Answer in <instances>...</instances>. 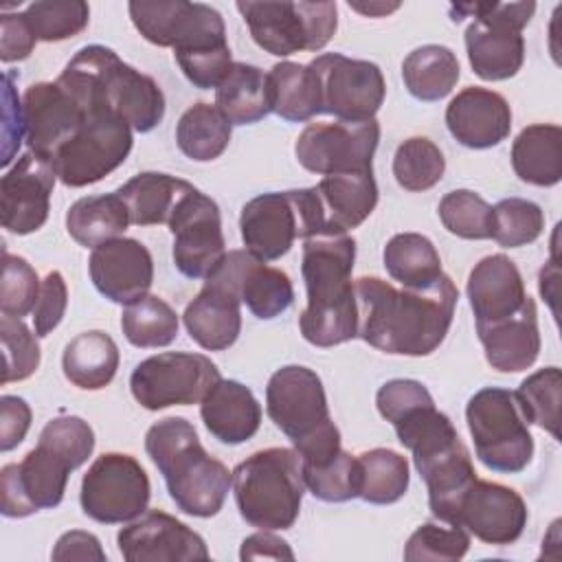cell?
I'll use <instances>...</instances> for the list:
<instances>
[{
	"mask_svg": "<svg viewBox=\"0 0 562 562\" xmlns=\"http://www.w3.org/2000/svg\"><path fill=\"white\" fill-rule=\"evenodd\" d=\"M380 140V123L336 121L307 125L294 145L299 162L321 176L369 171Z\"/></svg>",
	"mask_w": 562,
	"mask_h": 562,
	"instance_id": "9a60e30c",
	"label": "cell"
},
{
	"mask_svg": "<svg viewBox=\"0 0 562 562\" xmlns=\"http://www.w3.org/2000/svg\"><path fill=\"white\" fill-rule=\"evenodd\" d=\"M257 46L277 57L321 50L336 33V2H237Z\"/></svg>",
	"mask_w": 562,
	"mask_h": 562,
	"instance_id": "ba28073f",
	"label": "cell"
},
{
	"mask_svg": "<svg viewBox=\"0 0 562 562\" xmlns=\"http://www.w3.org/2000/svg\"><path fill=\"white\" fill-rule=\"evenodd\" d=\"M303 481H305V487L325 503H345V501L358 498V492H360L358 457L340 448L334 457L325 461L303 463Z\"/></svg>",
	"mask_w": 562,
	"mask_h": 562,
	"instance_id": "7bdbcfd3",
	"label": "cell"
},
{
	"mask_svg": "<svg viewBox=\"0 0 562 562\" xmlns=\"http://www.w3.org/2000/svg\"><path fill=\"white\" fill-rule=\"evenodd\" d=\"M127 224L130 213L119 193L81 198L66 213L68 235L86 248H97L110 239H116Z\"/></svg>",
	"mask_w": 562,
	"mask_h": 562,
	"instance_id": "8d00e7d4",
	"label": "cell"
},
{
	"mask_svg": "<svg viewBox=\"0 0 562 562\" xmlns=\"http://www.w3.org/2000/svg\"><path fill=\"white\" fill-rule=\"evenodd\" d=\"M353 259L356 241L347 233H321L303 244L301 272L307 288V307L299 327L303 338L316 347H334L356 338Z\"/></svg>",
	"mask_w": 562,
	"mask_h": 562,
	"instance_id": "7a4b0ae2",
	"label": "cell"
},
{
	"mask_svg": "<svg viewBox=\"0 0 562 562\" xmlns=\"http://www.w3.org/2000/svg\"><path fill=\"white\" fill-rule=\"evenodd\" d=\"M349 7L360 11V13H364V15H369V18H378V15H386V13L395 11L400 7V2H391V4H386V2H369L367 4V2H351L349 0Z\"/></svg>",
	"mask_w": 562,
	"mask_h": 562,
	"instance_id": "94428289",
	"label": "cell"
},
{
	"mask_svg": "<svg viewBox=\"0 0 562 562\" xmlns=\"http://www.w3.org/2000/svg\"><path fill=\"white\" fill-rule=\"evenodd\" d=\"M13 72L4 75V123H2V134H4V151H2V165H9L15 149L20 147L24 138V121H22V105L13 94L11 86Z\"/></svg>",
	"mask_w": 562,
	"mask_h": 562,
	"instance_id": "680465c9",
	"label": "cell"
},
{
	"mask_svg": "<svg viewBox=\"0 0 562 562\" xmlns=\"http://www.w3.org/2000/svg\"><path fill=\"white\" fill-rule=\"evenodd\" d=\"M180 151L195 160L209 162L224 154L231 143V121L211 103H195L180 116L176 125Z\"/></svg>",
	"mask_w": 562,
	"mask_h": 562,
	"instance_id": "f35d334b",
	"label": "cell"
},
{
	"mask_svg": "<svg viewBox=\"0 0 562 562\" xmlns=\"http://www.w3.org/2000/svg\"><path fill=\"white\" fill-rule=\"evenodd\" d=\"M544 228L542 209L522 198H505L492 206V239L503 248H520L540 237Z\"/></svg>",
	"mask_w": 562,
	"mask_h": 562,
	"instance_id": "bcb514c9",
	"label": "cell"
},
{
	"mask_svg": "<svg viewBox=\"0 0 562 562\" xmlns=\"http://www.w3.org/2000/svg\"><path fill=\"white\" fill-rule=\"evenodd\" d=\"M220 380V369L204 353L165 351L136 364L130 375V391L143 408L160 411L200 404Z\"/></svg>",
	"mask_w": 562,
	"mask_h": 562,
	"instance_id": "30bf717a",
	"label": "cell"
},
{
	"mask_svg": "<svg viewBox=\"0 0 562 562\" xmlns=\"http://www.w3.org/2000/svg\"><path fill=\"white\" fill-rule=\"evenodd\" d=\"M121 329L134 347H167L178 336V314L160 296L145 294L125 305L121 314Z\"/></svg>",
	"mask_w": 562,
	"mask_h": 562,
	"instance_id": "60d3db41",
	"label": "cell"
},
{
	"mask_svg": "<svg viewBox=\"0 0 562 562\" xmlns=\"http://www.w3.org/2000/svg\"><path fill=\"white\" fill-rule=\"evenodd\" d=\"M53 560L57 562H68V560H97V562H103L105 560V551L101 549V542L94 533L90 531H81V529H70L66 531L53 553H50Z\"/></svg>",
	"mask_w": 562,
	"mask_h": 562,
	"instance_id": "6f0895ef",
	"label": "cell"
},
{
	"mask_svg": "<svg viewBox=\"0 0 562 562\" xmlns=\"http://www.w3.org/2000/svg\"><path fill=\"white\" fill-rule=\"evenodd\" d=\"M88 272L105 299L130 305L151 288L154 261L147 246L138 239L116 237L92 248Z\"/></svg>",
	"mask_w": 562,
	"mask_h": 562,
	"instance_id": "603a6c76",
	"label": "cell"
},
{
	"mask_svg": "<svg viewBox=\"0 0 562 562\" xmlns=\"http://www.w3.org/2000/svg\"><path fill=\"white\" fill-rule=\"evenodd\" d=\"M446 171V158L441 149L424 138H406L393 156V176L406 191H426L435 187Z\"/></svg>",
	"mask_w": 562,
	"mask_h": 562,
	"instance_id": "ee69618b",
	"label": "cell"
},
{
	"mask_svg": "<svg viewBox=\"0 0 562 562\" xmlns=\"http://www.w3.org/2000/svg\"><path fill=\"white\" fill-rule=\"evenodd\" d=\"M57 83L66 88L83 110L112 112L140 134L151 132L165 116V94L160 86L101 44L77 50L57 77Z\"/></svg>",
	"mask_w": 562,
	"mask_h": 562,
	"instance_id": "3957f363",
	"label": "cell"
},
{
	"mask_svg": "<svg viewBox=\"0 0 562 562\" xmlns=\"http://www.w3.org/2000/svg\"><path fill=\"white\" fill-rule=\"evenodd\" d=\"M465 422L479 461L505 474L522 472L533 457V437L514 391L485 386L465 406Z\"/></svg>",
	"mask_w": 562,
	"mask_h": 562,
	"instance_id": "52a82bcc",
	"label": "cell"
},
{
	"mask_svg": "<svg viewBox=\"0 0 562 562\" xmlns=\"http://www.w3.org/2000/svg\"><path fill=\"white\" fill-rule=\"evenodd\" d=\"M452 525L487 544H512L527 525V505L522 496L501 483L474 479L461 494Z\"/></svg>",
	"mask_w": 562,
	"mask_h": 562,
	"instance_id": "d6986e66",
	"label": "cell"
},
{
	"mask_svg": "<svg viewBox=\"0 0 562 562\" xmlns=\"http://www.w3.org/2000/svg\"><path fill=\"white\" fill-rule=\"evenodd\" d=\"M514 395L527 424H536L560 439L562 373L558 367H544L527 375Z\"/></svg>",
	"mask_w": 562,
	"mask_h": 562,
	"instance_id": "b9f144b4",
	"label": "cell"
},
{
	"mask_svg": "<svg viewBox=\"0 0 562 562\" xmlns=\"http://www.w3.org/2000/svg\"><path fill=\"white\" fill-rule=\"evenodd\" d=\"M239 558L241 560H261V558L263 560H294V553L285 540L270 533L268 529H261L259 533L244 538Z\"/></svg>",
	"mask_w": 562,
	"mask_h": 562,
	"instance_id": "91938a15",
	"label": "cell"
},
{
	"mask_svg": "<svg viewBox=\"0 0 562 562\" xmlns=\"http://www.w3.org/2000/svg\"><path fill=\"white\" fill-rule=\"evenodd\" d=\"M145 450L160 470L176 507L189 516H215L233 485V472L211 457L191 422L165 417L149 426Z\"/></svg>",
	"mask_w": 562,
	"mask_h": 562,
	"instance_id": "277c9868",
	"label": "cell"
},
{
	"mask_svg": "<svg viewBox=\"0 0 562 562\" xmlns=\"http://www.w3.org/2000/svg\"><path fill=\"white\" fill-rule=\"evenodd\" d=\"M193 184L169 173L143 171L130 178L116 193L125 202L130 213V224L154 226L167 224L178 200Z\"/></svg>",
	"mask_w": 562,
	"mask_h": 562,
	"instance_id": "d6a6232c",
	"label": "cell"
},
{
	"mask_svg": "<svg viewBox=\"0 0 562 562\" xmlns=\"http://www.w3.org/2000/svg\"><path fill=\"white\" fill-rule=\"evenodd\" d=\"M31 428V406L18 395L0 397V450L18 448Z\"/></svg>",
	"mask_w": 562,
	"mask_h": 562,
	"instance_id": "9f6ffc18",
	"label": "cell"
},
{
	"mask_svg": "<svg viewBox=\"0 0 562 562\" xmlns=\"http://www.w3.org/2000/svg\"><path fill=\"white\" fill-rule=\"evenodd\" d=\"M215 105L231 125H250L272 112L268 72L252 64L233 61L228 75L215 88Z\"/></svg>",
	"mask_w": 562,
	"mask_h": 562,
	"instance_id": "1f68e13d",
	"label": "cell"
},
{
	"mask_svg": "<svg viewBox=\"0 0 562 562\" xmlns=\"http://www.w3.org/2000/svg\"><path fill=\"white\" fill-rule=\"evenodd\" d=\"M384 268L402 288H428L441 272V259L435 244L419 233L393 235L382 252Z\"/></svg>",
	"mask_w": 562,
	"mask_h": 562,
	"instance_id": "74e56055",
	"label": "cell"
},
{
	"mask_svg": "<svg viewBox=\"0 0 562 562\" xmlns=\"http://www.w3.org/2000/svg\"><path fill=\"white\" fill-rule=\"evenodd\" d=\"M272 112L285 121L303 123L321 114L318 79L310 64L279 61L268 72Z\"/></svg>",
	"mask_w": 562,
	"mask_h": 562,
	"instance_id": "e575fe53",
	"label": "cell"
},
{
	"mask_svg": "<svg viewBox=\"0 0 562 562\" xmlns=\"http://www.w3.org/2000/svg\"><path fill=\"white\" fill-rule=\"evenodd\" d=\"M241 301L226 288L204 281L195 299L184 307L182 321L189 336L209 351L228 349L241 331Z\"/></svg>",
	"mask_w": 562,
	"mask_h": 562,
	"instance_id": "f546056e",
	"label": "cell"
},
{
	"mask_svg": "<svg viewBox=\"0 0 562 562\" xmlns=\"http://www.w3.org/2000/svg\"><path fill=\"white\" fill-rule=\"evenodd\" d=\"M200 417L217 441L237 446L259 430L261 404L241 382L220 380L200 402Z\"/></svg>",
	"mask_w": 562,
	"mask_h": 562,
	"instance_id": "f1b7e54d",
	"label": "cell"
},
{
	"mask_svg": "<svg viewBox=\"0 0 562 562\" xmlns=\"http://www.w3.org/2000/svg\"><path fill=\"white\" fill-rule=\"evenodd\" d=\"M116 542L127 562H189L209 558L202 536L160 509L143 512L119 531Z\"/></svg>",
	"mask_w": 562,
	"mask_h": 562,
	"instance_id": "44dd1931",
	"label": "cell"
},
{
	"mask_svg": "<svg viewBox=\"0 0 562 562\" xmlns=\"http://www.w3.org/2000/svg\"><path fill=\"white\" fill-rule=\"evenodd\" d=\"M468 299L476 323H494L520 310L525 299V281L516 263L503 255L483 257L468 277Z\"/></svg>",
	"mask_w": 562,
	"mask_h": 562,
	"instance_id": "4316f807",
	"label": "cell"
},
{
	"mask_svg": "<svg viewBox=\"0 0 562 562\" xmlns=\"http://www.w3.org/2000/svg\"><path fill=\"white\" fill-rule=\"evenodd\" d=\"M439 220L443 228L463 239L492 237V206L470 189H454L439 202Z\"/></svg>",
	"mask_w": 562,
	"mask_h": 562,
	"instance_id": "7dc6e473",
	"label": "cell"
},
{
	"mask_svg": "<svg viewBox=\"0 0 562 562\" xmlns=\"http://www.w3.org/2000/svg\"><path fill=\"white\" fill-rule=\"evenodd\" d=\"M173 263L189 279H206L226 255L220 206L191 187L176 204L169 222Z\"/></svg>",
	"mask_w": 562,
	"mask_h": 562,
	"instance_id": "2e32d148",
	"label": "cell"
},
{
	"mask_svg": "<svg viewBox=\"0 0 562 562\" xmlns=\"http://www.w3.org/2000/svg\"><path fill=\"white\" fill-rule=\"evenodd\" d=\"M72 470L75 468L53 448L37 443L20 463L2 468L0 512L7 518H24L37 509L57 507Z\"/></svg>",
	"mask_w": 562,
	"mask_h": 562,
	"instance_id": "e0dca14e",
	"label": "cell"
},
{
	"mask_svg": "<svg viewBox=\"0 0 562 562\" xmlns=\"http://www.w3.org/2000/svg\"><path fill=\"white\" fill-rule=\"evenodd\" d=\"M470 549V533L450 522H424L419 525L406 547L404 560L419 562V560H461Z\"/></svg>",
	"mask_w": 562,
	"mask_h": 562,
	"instance_id": "c3c4849f",
	"label": "cell"
},
{
	"mask_svg": "<svg viewBox=\"0 0 562 562\" xmlns=\"http://www.w3.org/2000/svg\"><path fill=\"white\" fill-rule=\"evenodd\" d=\"M536 2H463L452 4L454 22L474 18L465 29V50L472 70L485 81L514 77L525 61L522 29Z\"/></svg>",
	"mask_w": 562,
	"mask_h": 562,
	"instance_id": "8992f818",
	"label": "cell"
},
{
	"mask_svg": "<svg viewBox=\"0 0 562 562\" xmlns=\"http://www.w3.org/2000/svg\"><path fill=\"white\" fill-rule=\"evenodd\" d=\"M37 443L53 448L77 470L94 450V430L77 415H61L42 428Z\"/></svg>",
	"mask_w": 562,
	"mask_h": 562,
	"instance_id": "816d5d0a",
	"label": "cell"
},
{
	"mask_svg": "<svg viewBox=\"0 0 562 562\" xmlns=\"http://www.w3.org/2000/svg\"><path fill=\"white\" fill-rule=\"evenodd\" d=\"M68 305V288L61 277V272L53 270L46 274L40 288L37 303L33 307V325H35V336L44 338L48 336L64 318Z\"/></svg>",
	"mask_w": 562,
	"mask_h": 562,
	"instance_id": "db71d44e",
	"label": "cell"
},
{
	"mask_svg": "<svg viewBox=\"0 0 562 562\" xmlns=\"http://www.w3.org/2000/svg\"><path fill=\"white\" fill-rule=\"evenodd\" d=\"M204 281L233 292L261 321L277 318L294 301L290 277L248 250H228Z\"/></svg>",
	"mask_w": 562,
	"mask_h": 562,
	"instance_id": "ffe728a7",
	"label": "cell"
},
{
	"mask_svg": "<svg viewBox=\"0 0 562 562\" xmlns=\"http://www.w3.org/2000/svg\"><path fill=\"white\" fill-rule=\"evenodd\" d=\"M266 411L274 426L294 443V450L336 426L329 417L321 378L301 364H285L270 375Z\"/></svg>",
	"mask_w": 562,
	"mask_h": 562,
	"instance_id": "7c38bea8",
	"label": "cell"
},
{
	"mask_svg": "<svg viewBox=\"0 0 562 562\" xmlns=\"http://www.w3.org/2000/svg\"><path fill=\"white\" fill-rule=\"evenodd\" d=\"M33 35L42 42H61L79 35L90 20V9L83 0H37L24 11Z\"/></svg>",
	"mask_w": 562,
	"mask_h": 562,
	"instance_id": "f6af8a7d",
	"label": "cell"
},
{
	"mask_svg": "<svg viewBox=\"0 0 562 562\" xmlns=\"http://www.w3.org/2000/svg\"><path fill=\"white\" fill-rule=\"evenodd\" d=\"M151 485L143 465L123 452H103L83 474L81 509L88 518L116 525L138 518L149 503Z\"/></svg>",
	"mask_w": 562,
	"mask_h": 562,
	"instance_id": "8fae6325",
	"label": "cell"
},
{
	"mask_svg": "<svg viewBox=\"0 0 562 562\" xmlns=\"http://www.w3.org/2000/svg\"><path fill=\"white\" fill-rule=\"evenodd\" d=\"M40 279L31 263L18 255L2 252V281H0V312L2 316L22 318L33 312L40 296Z\"/></svg>",
	"mask_w": 562,
	"mask_h": 562,
	"instance_id": "681fc988",
	"label": "cell"
},
{
	"mask_svg": "<svg viewBox=\"0 0 562 562\" xmlns=\"http://www.w3.org/2000/svg\"><path fill=\"white\" fill-rule=\"evenodd\" d=\"M176 61L184 72V77L195 88H202V90L217 88L233 66L228 44H217V46L198 48L189 53H176Z\"/></svg>",
	"mask_w": 562,
	"mask_h": 562,
	"instance_id": "f5cc1de1",
	"label": "cell"
},
{
	"mask_svg": "<svg viewBox=\"0 0 562 562\" xmlns=\"http://www.w3.org/2000/svg\"><path fill=\"white\" fill-rule=\"evenodd\" d=\"M358 327L367 345L395 356H428L446 338L459 290L448 274L428 288H395L378 277L353 281Z\"/></svg>",
	"mask_w": 562,
	"mask_h": 562,
	"instance_id": "6da1fadb",
	"label": "cell"
},
{
	"mask_svg": "<svg viewBox=\"0 0 562 562\" xmlns=\"http://www.w3.org/2000/svg\"><path fill=\"white\" fill-rule=\"evenodd\" d=\"M22 121L29 149L50 165L55 154L81 130L86 110L57 81H37L22 97Z\"/></svg>",
	"mask_w": 562,
	"mask_h": 562,
	"instance_id": "ac0fdd59",
	"label": "cell"
},
{
	"mask_svg": "<svg viewBox=\"0 0 562 562\" xmlns=\"http://www.w3.org/2000/svg\"><path fill=\"white\" fill-rule=\"evenodd\" d=\"M305 492L296 450L266 448L233 470V494L241 518L257 529H290Z\"/></svg>",
	"mask_w": 562,
	"mask_h": 562,
	"instance_id": "5b68a950",
	"label": "cell"
},
{
	"mask_svg": "<svg viewBox=\"0 0 562 562\" xmlns=\"http://www.w3.org/2000/svg\"><path fill=\"white\" fill-rule=\"evenodd\" d=\"M0 340H2V384L26 380L40 367V345L22 318L2 316L0 318Z\"/></svg>",
	"mask_w": 562,
	"mask_h": 562,
	"instance_id": "f907efd6",
	"label": "cell"
},
{
	"mask_svg": "<svg viewBox=\"0 0 562 562\" xmlns=\"http://www.w3.org/2000/svg\"><path fill=\"white\" fill-rule=\"evenodd\" d=\"M66 380L86 391L103 389L119 369V347L110 334L101 329L77 334L61 356Z\"/></svg>",
	"mask_w": 562,
	"mask_h": 562,
	"instance_id": "836d02e7",
	"label": "cell"
},
{
	"mask_svg": "<svg viewBox=\"0 0 562 562\" xmlns=\"http://www.w3.org/2000/svg\"><path fill=\"white\" fill-rule=\"evenodd\" d=\"M358 498L373 505H391L408 490V461L395 450L373 448L358 454Z\"/></svg>",
	"mask_w": 562,
	"mask_h": 562,
	"instance_id": "ab89813d",
	"label": "cell"
},
{
	"mask_svg": "<svg viewBox=\"0 0 562 562\" xmlns=\"http://www.w3.org/2000/svg\"><path fill=\"white\" fill-rule=\"evenodd\" d=\"M461 75L457 55L441 44H426L411 50L402 64L406 90L419 101H439L452 92Z\"/></svg>",
	"mask_w": 562,
	"mask_h": 562,
	"instance_id": "d590c367",
	"label": "cell"
},
{
	"mask_svg": "<svg viewBox=\"0 0 562 562\" xmlns=\"http://www.w3.org/2000/svg\"><path fill=\"white\" fill-rule=\"evenodd\" d=\"M37 37L33 35L24 13L0 15V59L4 64L26 59L33 53Z\"/></svg>",
	"mask_w": 562,
	"mask_h": 562,
	"instance_id": "11a10c76",
	"label": "cell"
},
{
	"mask_svg": "<svg viewBox=\"0 0 562 562\" xmlns=\"http://www.w3.org/2000/svg\"><path fill=\"white\" fill-rule=\"evenodd\" d=\"M512 167L522 182L553 187L562 178V130L551 123L527 125L512 145Z\"/></svg>",
	"mask_w": 562,
	"mask_h": 562,
	"instance_id": "4dcf8cb0",
	"label": "cell"
},
{
	"mask_svg": "<svg viewBox=\"0 0 562 562\" xmlns=\"http://www.w3.org/2000/svg\"><path fill=\"white\" fill-rule=\"evenodd\" d=\"M314 191L321 213V233H347L360 226L378 204L373 169L323 176Z\"/></svg>",
	"mask_w": 562,
	"mask_h": 562,
	"instance_id": "83f0119b",
	"label": "cell"
},
{
	"mask_svg": "<svg viewBox=\"0 0 562 562\" xmlns=\"http://www.w3.org/2000/svg\"><path fill=\"white\" fill-rule=\"evenodd\" d=\"M55 169L26 151L0 180L2 226L15 235H29L44 226L50 211Z\"/></svg>",
	"mask_w": 562,
	"mask_h": 562,
	"instance_id": "7402d4cb",
	"label": "cell"
},
{
	"mask_svg": "<svg viewBox=\"0 0 562 562\" xmlns=\"http://www.w3.org/2000/svg\"><path fill=\"white\" fill-rule=\"evenodd\" d=\"M310 68L318 79L321 114L360 123L371 121L380 110L386 83L378 64L340 53H323L310 61Z\"/></svg>",
	"mask_w": 562,
	"mask_h": 562,
	"instance_id": "5bb4252c",
	"label": "cell"
},
{
	"mask_svg": "<svg viewBox=\"0 0 562 562\" xmlns=\"http://www.w3.org/2000/svg\"><path fill=\"white\" fill-rule=\"evenodd\" d=\"M241 241L261 261L281 259L299 237V215L290 191H270L248 200L239 215Z\"/></svg>",
	"mask_w": 562,
	"mask_h": 562,
	"instance_id": "cb8c5ba5",
	"label": "cell"
},
{
	"mask_svg": "<svg viewBox=\"0 0 562 562\" xmlns=\"http://www.w3.org/2000/svg\"><path fill=\"white\" fill-rule=\"evenodd\" d=\"M132 143V127L121 116L86 110L81 130L55 154L50 167L66 187L94 184L125 162Z\"/></svg>",
	"mask_w": 562,
	"mask_h": 562,
	"instance_id": "9c48e42d",
	"label": "cell"
},
{
	"mask_svg": "<svg viewBox=\"0 0 562 562\" xmlns=\"http://www.w3.org/2000/svg\"><path fill=\"white\" fill-rule=\"evenodd\" d=\"M476 334L492 369L503 373L529 369L540 353L538 312L533 299L527 296L520 310L507 318L476 323Z\"/></svg>",
	"mask_w": 562,
	"mask_h": 562,
	"instance_id": "484cf974",
	"label": "cell"
},
{
	"mask_svg": "<svg viewBox=\"0 0 562 562\" xmlns=\"http://www.w3.org/2000/svg\"><path fill=\"white\" fill-rule=\"evenodd\" d=\"M450 134L470 149H487L509 136L512 110L503 94L468 86L446 108Z\"/></svg>",
	"mask_w": 562,
	"mask_h": 562,
	"instance_id": "d4e9b609",
	"label": "cell"
},
{
	"mask_svg": "<svg viewBox=\"0 0 562 562\" xmlns=\"http://www.w3.org/2000/svg\"><path fill=\"white\" fill-rule=\"evenodd\" d=\"M138 33L173 53L226 44L224 20L217 9L187 0H134L127 4Z\"/></svg>",
	"mask_w": 562,
	"mask_h": 562,
	"instance_id": "4fadbf2b",
	"label": "cell"
}]
</instances>
